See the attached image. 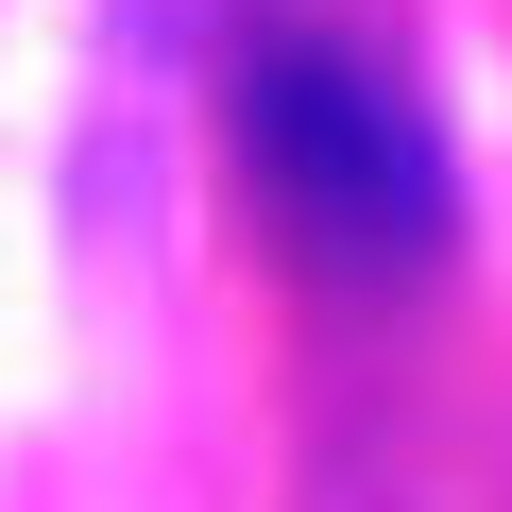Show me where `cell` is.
Masks as SVG:
<instances>
[{
	"mask_svg": "<svg viewBox=\"0 0 512 512\" xmlns=\"http://www.w3.org/2000/svg\"><path fill=\"white\" fill-rule=\"evenodd\" d=\"M239 154L274 188V222L325 256V274H427L461 188H444V137L393 69H359L342 35H256L239 52Z\"/></svg>",
	"mask_w": 512,
	"mask_h": 512,
	"instance_id": "obj_1",
	"label": "cell"
}]
</instances>
